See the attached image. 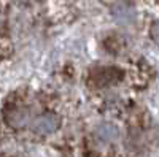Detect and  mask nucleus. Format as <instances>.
Wrapping results in <instances>:
<instances>
[{
    "mask_svg": "<svg viewBox=\"0 0 159 157\" xmlns=\"http://www.w3.org/2000/svg\"><path fill=\"white\" fill-rule=\"evenodd\" d=\"M59 125H61V119L56 114H52V113L40 114V116H37L35 119L30 122L32 132H35L37 135H42V137L54 133L56 130L59 129Z\"/></svg>",
    "mask_w": 159,
    "mask_h": 157,
    "instance_id": "nucleus-1",
    "label": "nucleus"
},
{
    "mask_svg": "<svg viewBox=\"0 0 159 157\" xmlns=\"http://www.w3.org/2000/svg\"><path fill=\"white\" fill-rule=\"evenodd\" d=\"M118 137H119L118 129L113 124H110V122H103V124H100L96 129V138L100 143H107V145H108V143L116 141Z\"/></svg>",
    "mask_w": 159,
    "mask_h": 157,
    "instance_id": "nucleus-3",
    "label": "nucleus"
},
{
    "mask_svg": "<svg viewBox=\"0 0 159 157\" xmlns=\"http://www.w3.org/2000/svg\"><path fill=\"white\" fill-rule=\"evenodd\" d=\"M5 122L11 129H22L30 124V113H29V110H25L22 107L11 108L5 116Z\"/></svg>",
    "mask_w": 159,
    "mask_h": 157,
    "instance_id": "nucleus-2",
    "label": "nucleus"
}]
</instances>
